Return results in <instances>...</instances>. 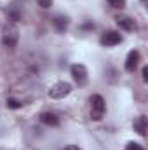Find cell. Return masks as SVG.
Listing matches in <instances>:
<instances>
[{"label":"cell","mask_w":148,"mask_h":150,"mask_svg":"<svg viewBox=\"0 0 148 150\" xmlns=\"http://www.w3.org/2000/svg\"><path fill=\"white\" fill-rule=\"evenodd\" d=\"M105 112H106V103H105L103 96L94 94L91 98V119L92 120H101L105 117Z\"/></svg>","instance_id":"obj_1"},{"label":"cell","mask_w":148,"mask_h":150,"mask_svg":"<svg viewBox=\"0 0 148 150\" xmlns=\"http://www.w3.org/2000/svg\"><path fill=\"white\" fill-rule=\"evenodd\" d=\"M70 93H72V84H70V82H65V80L56 82V84L51 86V89H49V96H51L52 100H63V98H66Z\"/></svg>","instance_id":"obj_2"},{"label":"cell","mask_w":148,"mask_h":150,"mask_svg":"<svg viewBox=\"0 0 148 150\" xmlns=\"http://www.w3.org/2000/svg\"><path fill=\"white\" fill-rule=\"evenodd\" d=\"M70 72H72V77H73V80L78 86H85L87 84V68L84 65H80V63L72 65Z\"/></svg>","instance_id":"obj_3"},{"label":"cell","mask_w":148,"mask_h":150,"mask_svg":"<svg viewBox=\"0 0 148 150\" xmlns=\"http://www.w3.org/2000/svg\"><path fill=\"white\" fill-rule=\"evenodd\" d=\"M99 42H101V45H105V47H113V45H117V44L122 42V35H120L118 32L108 30V32H105V33L101 35Z\"/></svg>","instance_id":"obj_4"},{"label":"cell","mask_w":148,"mask_h":150,"mask_svg":"<svg viewBox=\"0 0 148 150\" xmlns=\"http://www.w3.org/2000/svg\"><path fill=\"white\" fill-rule=\"evenodd\" d=\"M2 42H4V45H5V47L14 49V47L18 45V32H16L14 28L5 30V32H4V37H2Z\"/></svg>","instance_id":"obj_5"},{"label":"cell","mask_w":148,"mask_h":150,"mask_svg":"<svg viewBox=\"0 0 148 150\" xmlns=\"http://www.w3.org/2000/svg\"><path fill=\"white\" fill-rule=\"evenodd\" d=\"M115 21H117V25H118L122 30H125V32L136 30V23H134V19H131L129 16H117Z\"/></svg>","instance_id":"obj_6"},{"label":"cell","mask_w":148,"mask_h":150,"mask_svg":"<svg viewBox=\"0 0 148 150\" xmlns=\"http://www.w3.org/2000/svg\"><path fill=\"white\" fill-rule=\"evenodd\" d=\"M138 63H140V52L138 51H131L127 54V58H125V70L127 72H134Z\"/></svg>","instance_id":"obj_7"},{"label":"cell","mask_w":148,"mask_h":150,"mask_svg":"<svg viewBox=\"0 0 148 150\" xmlns=\"http://www.w3.org/2000/svg\"><path fill=\"white\" fill-rule=\"evenodd\" d=\"M52 25H54V28H56L58 32H61V33H65V32L68 30V25H70V19H68L66 16H56V18L52 19Z\"/></svg>","instance_id":"obj_8"},{"label":"cell","mask_w":148,"mask_h":150,"mask_svg":"<svg viewBox=\"0 0 148 150\" xmlns=\"http://www.w3.org/2000/svg\"><path fill=\"white\" fill-rule=\"evenodd\" d=\"M132 127H134V131H136L140 136H145V134H147V117H145V115H140V117L132 122Z\"/></svg>","instance_id":"obj_9"},{"label":"cell","mask_w":148,"mask_h":150,"mask_svg":"<svg viewBox=\"0 0 148 150\" xmlns=\"http://www.w3.org/2000/svg\"><path fill=\"white\" fill-rule=\"evenodd\" d=\"M40 122H42V124H45V126H51V127L59 126V119H58L54 113H49V112H45V113H42V115H40Z\"/></svg>","instance_id":"obj_10"},{"label":"cell","mask_w":148,"mask_h":150,"mask_svg":"<svg viewBox=\"0 0 148 150\" xmlns=\"http://www.w3.org/2000/svg\"><path fill=\"white\" fill-rule=\"evenodd\" d=\"M7 107L16 110V108H21V107H23V103H21V101H18V100H14V98H9V100H7Z\"/></svg>","instance_id":"obj_11"},{"label":"cell","mask_w":148,"mask_h":150,"mask_svg":"<svg viewBox=\"0 0 148 150\" xmlns=\"http://www.w3.org/2000/svg\"><path fill=\"white\" fill-rule=\"evenodd\" d=\"M108 4L113 9H124L125 7V0H108Z\"/></svg>","instance_id":"obj_12"},{"label":"cell","mask_w":148,"mask_h":150,"mask_svg":"<svg viewBox=\"0 0 148 150\" xmlns=\"http://www.w3.org/2000/svg\"><path fill=\"white\" fill-rule=\"evenodd\" d=\"M125 150H145L140 143H136V142H129L127 143V147H125Z\"/></svg>","instance_id":"obj_13"},{"label":"cell","mask_w":148,"mask_h":150,"mask_svg":"<svg viewBox=\"0 0 148 150\" xmlns=\"http://www.w3.org/2000/svg\"><path fill=\"white\" fill-rule=\"evenodd\" d=\"M37 4L42 9H49V7L52 5V0H37Z\"/></svg>","instance_id":"obj_14"},{"label":"cell","mask_w":148,"mask_h":150,"mask_svg":"<svg viewBox=\"0 0 148 150\" xmlns=\"http://www.w3.org/2000/svg\"><path fill=\"white\" fill-rule=\"evenodd\" d=\"M143 80L148 82V67H143Z\"/></svg>","instance_id":"obj_15"},{"label":"cell","mask_w":148,"mask_h":150,"mask_svg":"<svg viewBox=\"0 0 148 150\" xmlns=\"http://www.w3.org/2000/svg\"><path fill=\"white\" fill-rule=\"evenodd\" d=\"M63 150H82V149H78L77 145H66V147H65Z\"/></svg>","instance_id":"obj_16"}]
</instances>
